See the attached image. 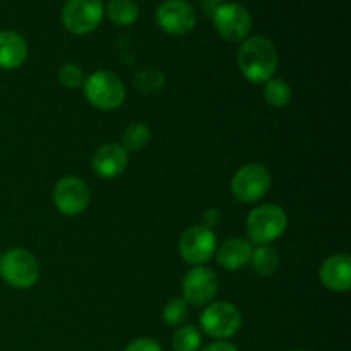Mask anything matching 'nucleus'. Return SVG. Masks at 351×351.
Segmentation results:
<instances>
[{"instance_id":"20e7f679","label":"nucleus","mask_w":351,"mask_h":351,"mask_svg":"<svg viewBox=\"0 0 351 351\" xmlns=\"http://www.w3.org/2000/svg\"><path fill=\"white\" fill-rule=\"evenodd\" d=\"M0 276L16 290H29L40 280V263L26 249H10L0 256Z\"/></svg>"},{"instance_id":"a878e982","label":"nucleus","mask_w":351,"mask_h":351,"mask_svg":"<svg viewBox=\"0 0 351 351\" xmlns=\"http://www.w3.org/2000/svg\"><path fill=\"white\" fill-rule=\"evenodd\" d=\"M221 221V211L218 208H209L206 209L204 215H202V225L208 226L213 230V226H216Z\"/></svg>"},{"instance_id":"b1692460","label":"nucleus","mask_w":351,"mask_h":351,"mask_svg":"<svg viewBox=\"0 0 351 351\" xmlns=\"http://www.w3.org/2000/svg\"><path fill=\"white\" fill-rule=\"evenodd\" d=\"M165 77L161 72L156 71H143L137 74L136 77V86L143 93H147V95H153L158 89L163 88Z\"/></svg>"},{"instance_id":"f8f14e48","label":"nucleus","mask_w":351,"mask_h":351,"mask_svg":"<svg viewBox=\"0 0 351 351\" xmlns=\"http://www.w3.org/2000/svg\"><path fill=\"white\" fill-rule=\"evenodd\" d=\"M156 23L165 33L184 36L195 27L197 14L185 0H165L156 10Z\"/></svg>"},{"instance_id":"39448f33","label":"nucleus","mask_w":351,"mask_h":351,"mask_svg":"<svg viewBox=\"0 0 351 351\" xmlns=\"http://www.w3.org/2000/svg\"><path fill=\"white\" fill-rule=\"evenodd\" d=\"M204 335L216 341H228L242 328V314L230 302H211L199 315Z\"/></svg>"},{"instance_id":"aec40b11","label":"nucleus","mask_w":351,"mask_h":351,"mask_svg":"<svg viewBox=\"0 0 351 351\" xmlns=\"http://www.w3.org/2000/svg\"><path fill=\"white\" fill-rule=\"evenodd\" d=\"M151 141V130L146 123L134 122L125 127L122 132V144L120 146L127 151V153H137L143 151L144 147L149 144Z\"/></svg>"},{"instance_id":"f257e3e1","label":"nucleus","mask_w":351,"mask_h":351,"mask_svg":"<svg viewBox=\"0 0 351 351\" xmlns=\"http://www.w3.org/2000/svg\"><path fill=\"white\" fill-rule=\"evenodd\" d=\"M278 50L266 36H250L243 40L237 53V65L243 77L252 84H264L274 77L278 69Z\"/></svg>"},{"instance_id":"1a4fd4ad","label":"nucleus","mask_w":351,"mask_h":351,"mask_svg":"<svg viewBox=\"0 0 351 351\" xmlns=\"http://www.w3.org/2000/svg\"><path fill=\"white\" fill-rule=\"evenodd\" d=\"M103 14L101 0H67L62 9V23L72 34H88L99 26Z\"/></svg>"},{"instance_id":"9d476101","label":"nucleus","mask_w":351,"mask_h":351,"mask_svg":"<svg viewBox=\"0 0 351 351\" xmlns=\"http://www.w3.org/2000/svg\"><path fill=\"white\" fill-rule=\"evenodd\" d=\"M218 290V276L215 271L204 266H194L182 281V298L194 307H206L215 302Z\"/></svg>"},{"instance_id":"6e6552de","label":"nucleus","mask_w":351,"mask_h":351,"mask_svg":"<svg viewBox=\"0 0 351 351\" xmlns=\"http://www.w3.org/2000/svg\"><path fill=\"white\" fill-rule=\"evenodd\" d=\"M213 21H215V27L219 36L230 43L247 40L252 29V16L242 3L237 2L221 3L213 12Z\"/></svg>"},{"instance_id":"a211bd4d","label":"nucleus","mask_w":351,"mask_h":351,"mask_svg":"<svg viewBox=\"0 0 351 351\" xmlns=\"http://www.w3.org/2000/svg\"><path fill=\"white\" fill-rule=\"evenodd\" d=\"M291 98H293V89L285 79L271 77L269 81L264 82V99L273 108H285L290 105Z\"/></svg>"},{"instance_id":"6ab92c4d","label":"nucleus","mask_w":351,"mask_h":351,"mask_svg":"<svg viewBox=\"0 0 351 351\" xmlns=\"http://www.w3.org/2000/svg\"><path fill=\"white\" fill-rule=\"evenodd\" d=\"M106 14L117 26H132L139 19V7L132 0H110Z\"/></svg>"},{"instance_id":"2eb2a0df","label":"nucleus","mask_w":351,"mask_h":351,"mask_svg":"<svg viewBox=\"0 0 351 351\" xmlns=\"http://www.w3.org/2000/svg\"><path fill=\"white\" fill-rule=\"evenodd\" d=\"M252 250L254 247L249 240L228 239L225 240L221 245H218L215 256H216V261H218V264L223 267V269L237 271L250 263Z\"/></svg>"},{"instance_id":"412c9836","label":"nucleus","mask_w":351,"mask_h":351,"mask_svg":"<svg viewBox=\"0 0 351 351\" xmlns=\"http://www.w3.org/2000/svg\"><path fill=\"white\" fill-rule=\"evenodd\" d=\"M202 346V336L195 326H180L171 336L173 351H199Z\"/></svg>"},{"instance_id":"423d86ee","label":"nucleus","mask_w":351,"mask_h":351,"mask_svg":"<svg viewBox=\"0 0 351 351\" xmlns=\"http://www.w3.org/2000/svg\"><path fill=\"white\" fill-rule=\"evenodd\" d=\"M273 177L263 163H249L239 168L232 178V194L242 204H254L269 192Z\"/></svg>"},{"instance_id":"5701e85b","label":"nucleus","mask_w":351,"mask_h":351,"mask_svg":"<svg viewBox=\"0 0 351 351\" xmlns=\"http://www.w3.org/2000/svg\"><path fill=\"white\" fill-rule=\"evenodd\" d=\"M58 81L62 86L69 89L81 88L86 81V75L82 72V69L75 64H65L62 65L60 71H58Z\"/></svg>"},{"instance_id":"393cba45","label":"nucleus","mask_w":351,"mask_h":351,"mask_svg":"<svg viewBox=\"0 0 351 351\" xmlns=\"http://www.w3.org/2000/svg\"><path fill=\"white\" fill-rule=\"evenodd\" d=\"M123 351H163V348L153 338H136L125 346Z\"/></svg>"},{"instance_id":"bb28decb","label":"nucleus","mask_w":351,"mask_h":351,"mask_svg":"<svg viewBox=\"0 0 351 351\" xmlns=\"http://www.w3.org/2000/svg\"><path fill=\"white\" fill-rule=\"evenodd\" d=\"M201 351H239V348L230 341H213Z\"/></svg>"},{"instance_id":"cd10ccee","label":"nucleus","mask_w":351,"mask_h":351,"mask_svg":"<svg viewBox=\"0 0 351 351\" xmlns=\"http://www.w3.org/2000/svg\"><path fill=\"white\" fill-rule=\"evenodd\" d=\"M291 351H305V350H291Z\"/></svg>"},{"instance_id":"ddd939ff","label":"nucleus","mask_w":351,"mask_h":351,"mask_svg":"<svg viewBox=\"0 0 351 351\" xmlns=\"http://www.w3.org/2000/svg\"><path fill=\"white\" fill-rule=\"evenodd\" d=\"M319 280L328 290L345 293L351 288V257L348 254L329 256L319 269Z\"/></svg>"},{"instance_id":"4468645a","label":"nucleus","mask_w":351,"mask_h":351,"mask_svg":"<svg viewBox=\"0 0 351 351\" xmlns=\"http://www.w3.org/2000/svg\"><path fill=\"white\" fill-rule=\"evenodd\" d=\"M93 170L98 177L112 180L120 177L129 165V153L120 144H103L93 156Z\"/></svg>"},{"instance_id":"4be33fe9","label":"nucleus","mask_w":351,"mask_h":351,"mask_svg":"<svg viewBox=\"0 0 351 351\" xmlns=\"http://www.w3.org/2000/svg\"><path fill=\"white\" fill-rule=\"evenodd\" d=\"M163 321L171 328H180L189 317V304L184 298H171L163 308Z\"/></svg>"},{"instance_id":"7ed1b4c3","label":"nucleus","mask_w":351,"mask_h":351,"mask_svg":"<svg viewBox=\"0 0 351 351\" xmlns=\"http://www.w3.org/2000/svg\"><path fill=\"white\" fill-rule=\"evenodd\" d=\"M84 96L91 106L101 112H113L125 101L127 89L122 79L108 71H96L82 84Z\"/></svg>"},{"instance_id":"f03ea898","label":"nucleus","mask_w":351,"mask_h":351,"mask_svg":"<svg viewBox=\"0 0 351 351\" xmlns=\"http://www.w3.org/2000/svg\"><path fill=\"white\" fill-rule=\"evenodd\" d=\"M247 235L250 243L271 245L288 228V215L278 204H261L247 216Z\"/></svg>"},{"instance_id":"f3484780","label":"nucleus","mask_w":351,"mask_h":351,"mask_svg":"<svg viewBox=\"0 0 351 351\" xmlns=\"http://www.w3.org/2000/svg\"><path fill=\"white\" fill-rule=\"evenodd\" d=\"M250 263L259 276H273L280 269L281 257L273 245H257L252 250Z\"/></svg>"},{"instance_id":"dca6fc26","label":"nucleus","mask_w":351,"mask_h":351,"mask_svg":"<svg viewBox=\"0 0 351 351\" xmlns=\"http://www.w3.org/2000/svg\"><path fill=\"white\" fill-rule=\"evenodd\" d=\"M27 43L16 31H0V69L14 71L26 62Z\"/></svg>"},{"instance_id":"9b49d317","label":"nucleus","mask_w":351,"mask_h":351,"mask_svg":"<svg viewBox=\"0 0 351 351\" xmlns=\"http://www.w3.org/2000/svg\"><path fill=\"white\" fill-rule=\"evenodd\" d=\"M55 208L65 216H77L88 209L91 192L82 178L69 175L60 178L53 187Z\"/></svg>"},{"instance_id":"0eeeda50","label":"nucleus","mask_w":351,"mask_h":351,"mask_svg":"<svg viewBox=\"0 0 351 351\" xmlns=\"http://www.w3.org/2000/svg\"><path fill=\"white\" fill-rule=\"evenodd\" d=\"M218 239L215 232L204 225H194L185 230L178 242L182 259L192 266H202L215 257Z\"/></svg>"}]
</instances>
